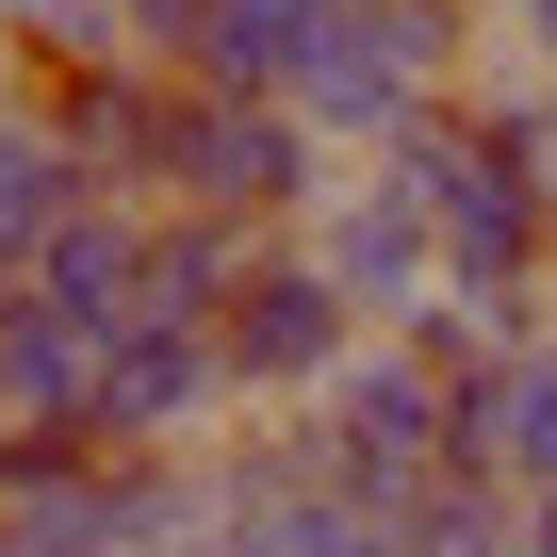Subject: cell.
I'll list each match as a JSON object with an SVG mask.
<instances>
[{"mask_svg": "<svg viewBox=\"0 0 557 557\" xmlns=\"http://www.w3.org/2000/svg\"><path fill=\"white\" fill-rule=\"evenodd\" d=\"M312 443H329V492L345 508H377V524H410L443 475H459V377L426 361V345H361L329 394H312Z\"/></svg>", "mask_w": 557, "mask_h": 557, "instance_id": "1", "label": "cell"}, {"mask_svg": "<svg viewBox=\"0 0 557 557\" xmlns=\"http://www.w3.org/2000/svg\"><path fill=\"white\" fill-rule=\"evenodd\" d=\"M329 197H345V148H329L296 99H213V83H181L164 213H230V230H262V246H296Z\"/></svg>", "mask_w": 557, "mask_h": 557, "instance_id": "2", "label": "cell"}, {"mask_svg": "<svg viewBox=\"0 0 557 557\" xmlns=\"http://www.w3.org/2000/svg\"><path fill=\"white\" fill-rule=\"evenodd\" d=\"M213 345H230V394H246V410H312L377 329L345 312V278H329L312 246H262V278L230 296V329H213Z\"/></svg>", "mask_w": 557, "mask_h": 557, "instance_id": "3", "label": "cell"}, {"mask_svg": "<svg viewBox=\"0 0 557 557\" xmlns=\"http://www.w3.org/2000/svg\"><path fill=\"white\" fill-rule=\"evenodd\" d=\"M83 426L132 443V459H164V443H230V426H246L230 345H213V329H164V312L99 329V410H83Z\"/></svg>", "mask_w": 557, "mask_h": 557, "instance_id": "4", "label": "cell"}, {"mask_svg": "<svg viewBox=\"0 0 557 557\" xmlns=\"http://www.w3.org/2000/svg\"><path fill=\"white\" fill-rule=\"evenodd\" d=\"M66 164L132 213H164V164H181V66H83V83H34Z\"/></svg>", "mask_w": 557, "mask_h": 557, "instance_id": "5", "label": "cell"}, {"mask_svg": "<svg viewBox=\"0 0 557 557\" xmlns=\"http://www.w3.org/2000/svg\"><path fill=\"white\" fill-rule=\"evenodd\" d=\"M296 246L345 278V312H361V329H410V312L443 296V230H426V197H394L377 164H361V181H345V197L296 230Z\"/></svg>", "mask_w": 557, "mask_h": 557, "instance_id": "6", "label": "cell"}, {"mask_svg": "<svg viewBox=\"0 0 557 557\" xmlns=\"http://www.w3.org/2000/svg\"><path fill=\"white\" fill-rule=\"evenodd\" d=\"M0 410H17V443L99 410V329H83V312H50L34 278H0Z\"/></svg>", "mask_w": 557, "mask_h": 557, "instance_id": "7", "label": "cell"}, {"mask_svg": "<svg viewBox=\"0 0 557 557\" xmlns=\"http://www.w3.org/2000/svg\"><path fill=\"white\" fill-rule=\"evenodd\" d=\"M459 475H492V492H557V329H541L508 377L459 394Z\"/></svg>", "mask_w": 557, "mask_h": 557, "instance_id": "8", "label": "cell"}, {"mask_svg": "<svg viewBox=\"0 0 557 557\" xmlns=\"http://www.w3.org/2000/svg\"><path fill=\"white\" fill-rule=\"evenodd\" d=\"M329 17H345V0H213L181 83H213V99H296L312 50H329Z\"/></svg>", "mask_w": 557, "mask_h": 557, "instance_id": "9", "label": "cell"}, {"mask_svg": "<svg viewBox=\"0 0 557 557\" xmlns=\"http://www.w3.org/2000/svg\"><path fill=\"white\" fill-rule=\"evenodd\" d=\"M83 197H99V181L66 164V132H50V99L17 83V99H0V278H34V262H50V230H66Z\"/></svg>", "mask_w": 557, "mask_h": 557, "instance_id": "10", "label": "cell"}, {"mask_svg": "<svg viewBox=\"0 0 557 557\" xmlns=\"http://www.w3.org/2000/svg\"><path fill=\"white\" fill-rule=\"evenodd\" d=\"M34 296L83 312V329H132V296H148V213H132V197H83V213L50 230V262H34Z\"/></svg>", "mask_w": 557, "mask_h": 557, "instance_id": "11", "label": "cell"}, {"mask_svg": "<svg viewBox=\"0 0 557 557\" xmlns=\"http://www.w3.org/2000/svg\"><path fill=\"white\" fill-rule=\"evenodd\" d=\"M246 278H262V230H230V213H148V296H132V312H164V329H230Z\"/></svg>", "mask_w": 557, "mask_h": 557, "instance_id": "12", "label": "cell"}, {"mask_svg": "<svg viewBox=\"0 0 557 557\" xmlns=\"http://www.w3.org/2000/svg\"><path fill=\"white\" fill-rule=\"evenodd\" d=\"M410 557H524V492H492V475H443V492L410 508Z\"/></svg>", "mask_w": 557, "mask_h": 557, "instance_id": "13", "label": "cell"}, {"mask_svg": "<svg viewBox=\"0 0 557 557\" xmlns=\"http://www.w3.org/2000/svg\"><path fill=\"white\" fill-rule=\"evenodd\" d=\"M492 66H524V83H557V0H492Z\"/></svg>", "mask_w": 557, "mask_h": 557, "instance_id": "14", "label": "cell"}, {"mask_svg": "<svg viewBox=\"0 0 557 557\" xmlns=\"http://www.w3.org/2000/svg\"><path fill=\"white\" fill-rule=\"evenodd\" d=\"M524 557H557V492H524Z\"/></svg>", "mask_w": 557, "mask_h": 557, "instance_id": "15", "label": "cell"}, {"mask_svg": "<svg viewBox=\"0 0 557 557\" xmlns=\"http://www.w3.org/2000/svg\"><path fill=\"white\" fill-rule=\"evenodd\" d=\"M0 99H17V50H0Z\"/></svg>", "mask_w": 557, "mask_h": 557, "instance_id": "16", "label": "cell"}, {"mask_svg": "<svg viewBox=\"0 0 557 557\" xmlns=\"http://www.w3.org/2000/svg\"><path fill=\"white\" fill-rule=\"evenodd\" d=\"M99 557H132V541H99Z\"/></svg>", "mask_w": 557, "mask_h": 557, "instance_id": "17", "label": "cell"}, {"mask_svg": "<svg viewBox=\"0 0 557 557\" xmlns=\"http://www.w3.org/2000/svg\"><path fill=\"white\" fill-rule=\"evenodd\" d=\"M541 197H557V164H541Z\"/></svg>", "mask_w": 557, "mask_h": 557, "instance_id": "18", "label": "cell"}]
</instances>
